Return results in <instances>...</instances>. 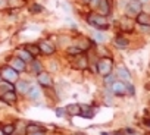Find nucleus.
<instances>
[{
    "mask_svg": "<svg viewBox=\"0 0 150 135\" xmlns=\"http://www.w3.org/2000/svg\"><path fill=\"white\" fill-rule=\"evenodd\" d=\"M2 132L5 135H12L15 132V126L12 123H6V125H2Z\"/></svg>",
    "mask_w": 150,
    "mask_h": 135,
    "instance_id": "20",
    "label": "nucleus"
},
{
    "mask_svg": "<svg viewBox=\"0 0 150 135\" xmlns=\"http://www.w3.org/2000/svg\"><path fill=\"white\" fill-rule=\"evenodd\" d=\"M27 94H28V97H30L31 100H38V98H40V88H38L37 85H33V87L28 88Z\"/></svg>",
    "mask_w": 150,
    "mask_h": 135,
    "instance_id": "16",
    "label": "nucleus"
},
{
    "mask_svg": "<svg viewBox=\"0 0 150 135\" xmlns=\"http://www.w3.org/2000/svg\"><path fill=\"white\" fill-rule=\"evenodd\" d=\"M87 24L91 25L97 31H106L110 27L108 18L105 15H102V13H88L87 15Z\"/></svg>",
    "mask_w": 150,
    "mask_h": 135,
    "instance_id": "1",
    "label": "nucleus"
},
{
    "mask_svg": "<svg viewBox=\"0 0 150 135\" xmlns=\"http://www.w3.org/2000/svg\"><path fill=\"white\" fill-rule=\"evenodd\" d=\"M135 21L138 25L141 27H150V15L146 13V12H140L137 16H135Z\"/></svg>",
    "mask_w": 150,
    "mask_h": 135,
    "instance_id": "11",
    "label": "nucleus"
},
{
    "mask_svg": "<svg viewBox=\"0 0 150 135\" xmlns=\"http://www.w3.org/2000/svg\"><path fill=\"white\" fill-rule=\"evenodd\" d=\"M113 78H115V77H113V75H110V74H109V75H106V77H105V84H106V85H108V84H112V82L115 81Z\"/></svg>",
    "mask_w": 150,
    "mask_h": 135,
    "instance_id": "28",
    "label": "nucleus"
},
{
    "mask_svg": "<svg viewBox=\"0 0 150 135\" xmlns=\"http://www.w3.org/2000/svg\"><path fill=\"white\" fill-rule=\"evenodd\" d=\"M105 40H106V37H105L100 31H97V32H94V34H93V41H94V43L102 44V43H105Z\"/></svg>",
    "mask_w": 150,
    "mask_h": 135,
    "instance_id": "22",
    "label": "nucleus"
},
{
    "mask_svg": "<svg viewBox=\"0 0 150 135\" xmlns=\"http://www.w3.org/2000/svg\"><path fill=\"white\" fill-rule=\"evenodd\" d=\"M66 109V112L69 113V115H72V116H80L81 115V104H69V106H66L65 107Z\"/></svg>",
    "mask_w": 150,
    "mask_h": 135,
    "instance_id": "15",
    "label": "nucleus"
},
{
    "mask_svg": "<svg viewBox=\"0 0 150 135\" xmlns=\"http://www.w3.org/2000/svg\"><path fill=\"white\" fill-rule=\"evenodd\" d=\"M140 2H141V3H143V2H149V0H140Z\"/></svg>",
    "mask_w": 150,
    "mask_h": 135,
    "instance_id": "34",
    "label": "nucleus"
},
{
    "mask_svg": "<svg viewBox=\"0 0 150 135\" xmlns=\"http://www.w3.org/2000/svg\"><path fill=\"white\" fill-rule=\"evenodd\" d=\"M147 123H149V126H150V120H147Z\"/></svg>",
    "mask_w": 150,
    "mask_h": 135,
    "instance_id": "35",
    "label": "nucleus"
},
{
    "mask_svg": "<svg viewBox=\"0 0 150 135\" xmlns=\"http://www.w3.org/2000/svg\"><path fill=\"white\" fill-rule=\"evenodd\" d=\"M0 81H2V78H0Z\"/></svg>",
    "mask_w": 150,
    "mask_h": 135,
    "instance_id": "36",
    "label": "nucleus"
},
{
    "mask_svg": "<svg viewBox=\"0 0 150 135\" xmlns=\"http://www.w3.org/2000/svg\"><path fill=\"white\" fill-rule=\"evenodd\" d=\"M128 94H131V96L135 94V88H134V85H128Z\"/></svg>",
    "mask_w": 150,
    "mask_h": 135,
    "instance_id": "31",
    "label": "nucleus"
},
{
    "mask_svg": "<svg viewBox=\"0 0 150 135\" xmlns=\"http://www.w3.org/2000/svg\"><path fill=\"white\" fill-rule=\"evenodd\" d=\"M31 66H33V68H31V71H33L35 75H37V74H40V72L43 71L41 63H40V62H37V60H33V62H31Z\"/></svg>",
    "mask_w": 150,
    "mask_h": 135,
    "instance_id": "21",
    "label": "nucleus"
},
{
    "mask_svg": "<svg viewBox=\"0 0 150 135\" xmlns=\"http://www.w3.org/2000/svg\"><path fill=\"white\" fill-rule=\"evenodd\" d=\"M88 66V59L86 56H80L78 62H77V68H80V69H84V68Z\"/></svg>",
    "mask_w": 150,
    "mask_h": 135,
    "instance_id": "23",
    "label": "nucleus"
},
{
    "mask_svg": "<svg viewBox=\"0 0 150 135\" xmlns=\"http://www.w3.org/2000/svg\"><path fill=\"white\" fill-rule=\"evenodd\" d=\"M112 69H113V60L110 57L105 56V57L99 59V62H97V72L100 75L106 77V75H109L112 72Z\"/></svg>",
    "mask_w": 150,
    "mask_h": 135,
    "instance_id": "3",
    "label": "nucleus"
},
{
    "mask_svg": "<svg viewBox=\"0 0 150 135\" xmlns=\"http://www.w3.org/2000/svg\"><path fill=\"white\" fill-rule=\"evenodd\" d=\"M113 44H115V47H118V49H127L128 44H129V41H128L124 35H118V37H115Z\"/></svg>",
    "mask_w": 150,
    "mask_h": 135,
    "instance_id": "14",
    "label": "nucleus"
},
{
    "mask_svg": "<svg viewBox=\"0 0 150 135\" xmlns=\"http://www.w3.org/2000/svg\"><path fill=\"white\" fill-rule=\"evenodd\" d=\"M16 56H18L19 59H22L25 63H31V62L34 60V56H33L30 51H27L25 49H19V50L16 51Z\"/></svg>",
    "mask_w": 150,
    "mask_h": 135,
    "instance_id": "13",
    "label": "nucleus"
},
{
    "mask_svg": "<svg viewBox=\"0 0 150 135\" xmlns=\"http://www.w3.org/2000/svg\"><path fill=\"white\" fill-rule=\"evenodd\" d=\"M99 2H100V0H90V3H91L93 6H97V5H99Z\"/></svg>",
    "mask_w": 150,
    "mask_h": 135,
    "instance_id": "33",
    "label": "nucleus"
},
{
    "mask_svg": "<svg viewBox=\"0 0 150 135\" xmlns=\"http://www.w3.org/2000/svg\"><path fill=\"white\" fill-rule=\"evenodd\" d=\"M140 12H143V3L140 0H131L125 6V15L127 18H135Z\"/></svg>",
    "mask_w": 150,
    "mask_h": 135,
    "instance_id": "4",
    "label": "nucleus"
},
{
    "mask_svg": "<svg viewBox=\"0 0 150 135\" xmlns=\"http://www.w3.org/2000/svg\"><path fill=\"white\" fill-rule=\"evenodd\" d=\"M66 51H68V54H72V56H80V54H83V50H81L78 46H72V47H69Z\"/></svg>",
    "mask_w": 150,
    "mask_h": 135,
    "instance_id": "24",
    "label": "nucleus"
},
{
    "mask_svg": "<svg viewBox=\"0 0 150 135\" xmlns=\"http://www.w3.org/2000/svg\"><path fill=\"white\" fill-rule=\"evenodd\" d=\"M37 81H38V84H40L41 87H52V84H53L50 74L43 72V71H41L40 74H37Z\"/></svg>",
    "mask_w": 150,
    "mask_h": 135,
    "instance_id": "7",
    "label": "nucleus"
},
{
    "mask_svg": "<svg viewBox=\"0 0 150 135\" xmlns=\"http://www.w3.org/2000/svg\"><path fill=\"white\" fill-rule=\"evenodd\" d=\"M96 8H97V12H99V13H102V15H105V16H108V15L110 13V5H109V0H100L99 5H97Z\"/></svg>",
    "mask_w": 150,
    "mask_h": 135,
    "instance_id": "10",
    "label": "nucleus"
},
{
    "mask_svg": "<svg viewBox=\"0 0 150 135\" xmlns=\"http://www.w3.org/2000/svg\"><path fill=\"white\" fill-rule=\"evenodd\" d=\"M24 49L27 50V51H30L34 57L35 56H38L41 51H40V47H38V44H27V46H24Z\"/></svg>",
    "mask_w": 150,
    "mask_h": 135,
    "instance_id": "17",
    "label": "nucleus"
},
{
    "mask_svg": "<svg viewBox=\"0 0 150 135\" xmlns=\"http://www.w3.org/2000/svg\"><path fill=\"white\" fill-rule=\"evenodd\" d=\"M110 91L115 94V96H125L128 94V84L121 81V79H115L112 84H110Z\"/></svg>",
    "mask_w": 150,
    "mask_h": 135,
    "instance_id": "5",
    "label": "nucleus"
},
{
    "mask_svg": "<svg viewBox=\"0 0 150 135\" xmlns=\"http://www.w3.org/2000/svg\"><path fill=\"white\" fill-rule=\"evenodd\" d=\"M65 113H66V109H56V116L60 117V116H63Z\"/></svg>",
    "mask_w": 150,
    "mask_h": 135,
    "instance_id": "30",
    "label": "nucleus"
},
{
    "mask_svg": "<svg viewBox=\"0 0 150 135\" xmlns=\"http://www.w3.org/2000/svg\"><path fill=\"white\" fill-rule=\"evenodd\" d=\"M25 65H27V63H25L22 59H19L18 56L12 57V59H11V63H9V66H12L13 69H15L16 72H19V74L25 71Z\"/></svg>",
    "mask_w": 150,
    "mask_h": 135,
    "instance_id": "8",
    "label": "nucleus"
},
{
    "mask_svg": "<svg viewBox=\"0 0 150 135\" xmlns=\"http://www.w3.org/2000/svg\"><path fill=\"white\" fill-rule=\"evenodd\" d=\"M6 8H9L8 0H0V9H6Z\"/></svg>",
    "mask_w": 150,
    "mask_h": 135,
    "instance_id": "29",
    "label": "nucleus"
},
{
    "mask_svg": "<svg viewBox=\"0 0 150 135\" xmlns=\"http://www.w3.org/2000/svg\"><path fill=\"white\" fill-rule=\"evenodd\" d=\"M28 88H30V85L27 84V81H16V90L19 91V93H24V94H27V91H28Z\"/></svg>",
    "mask_w": 150,
    "mask_h": 135,
    "instance_id": "19",
    "label": "nucleus"
},
{
    "mask_svg": "<svg viewBox=\"0 0 150 135\" xmlns=\"http://www.w3.org/2000/svg\"><path fill=\"white\" fill-rule=\"evenodd\" d=\"M30 11H31L33 13H38V12H43V6H41V5H37V3H34V5H31Z\"/></svg>",
    "mask_w": 150,
    "mask_h": 135,
    "instance_id": "26",
    "label": "nucleus"
},
{
    "mask_svg": "<svg viewBox=\"0 0 150 135\" xmlns=\"http://www.w3.org/2000/svg\"><path fill=\"white\" fill-rule=\"evenodd\" d=\"M28 135H44V132L43 131H37V132H30Z\"/></svg>",
    "mask_w": 150,
    "mask_h": 135,
    "instance_id": "32",
    "label": "nucleus"
},
{
    "mask_svg": "<svg viewBox=\"0 0 150 135\" xmlns=\"http://www.w3.org/2000/svg\"><path fill=\"white\" fill-rule=\"evenodd\" d=\"M16 93H15V90H12V91H6V93H2L0 94V100L2 101H5V103H8V104H13L15 101H16Z\"/></svg>",
    "mask_w": 150,
    "mask_h": 135,
    "instance_id": "9",
    "label": "nucleus"
},
{
    "mask_svg": "<svg viewBox=\"0 0 150 135\" xmlns=\"http://www.w3.org/2000/svg\"><path fill=\"white\" fill-rule=\"evenodd\" d=\"M38 47H40V51H41L43 54H47V56H50V54H53V53L56 51L54 44H53L52 41H49V40H41V41L38 43Z\"/></svg>",
    "mask_w": 150,
    "mask_h": 135,
    "instance_id": "6",
    "label": "nucleus"
},
{
    "mask_svg": "<svg viewBox=\"0 0 150 135\" xmlns=\"http://www.w3.org/2000/svg\"><path fill=\"white\" fill-rule=\"evenodd\" d=\"M12 90H15L12 82H8V81H3V79L0 81V94L6 93V91H12Z\"/></svg>",
    "mask_w": 150,
    "mask_h": 135,
    "instance_id": "18",
    "label": "nucleus"
},
{
    "mask_svg": "<svg viewBox=\"0 0 150 135\" xmlns=\"http://www.w3.org/2000/svg\"><path fill=\"white\" fill-rule=\"evenodd\" d=\"M37 131H43V128H41V126H34V125L27 126V132H28V134H30V132H37Z\"/></svg>",
    "mask_w": 150,
    "mask_h": 135,
    "instance_id": "27",
    "label": "nucleus"
},
{
    "mask_svg": "<svg viewBox=\"0 0 150 135\" xmlns=\"http://www.w3.org/2000/svg\"><path fill=\"white\" fill-rule=\"evenodd\" d=\"M0 78L3 81L16 84V81L19 79V72H16L12 66H3L2 69H0Z\"/></svg>",
    "mask_w": 150,
    "mask_h": 135,
    "instance_id": "2",
    "label": "nucleus"
},
{
    "mask_svg": "<svg viewBox=\"0 0 150 135\" xmlns=\"http://www.w3.org/2000/svg\"><path fill=\"white\" fill-rule=\"evenodd\" d=\"M9 8H21L25 5V0H8Z\"/></svg>",
    "mask_w": 150,
    "mask_h": 135,
    "instance_id": "25",
    "label": "nucleus"
},
{
    "mask_svg": "<svg viewBox=\"0 0 150 135\" xmlns=\"http://www.w3.org/2000/svg\"><path fill=\"white\" fill-rule=\"evenodd\" d=\"M116 74H118V77L121 78V81H124V82H129V81H131V74H129V71L127 69L125 66H119L118 71H116Z\"/></svg>",
    "mask_w": 150,
    "mask_h": 135,
    "instance_id": "12",
    "label": "nucleus"
}]
</instances>
